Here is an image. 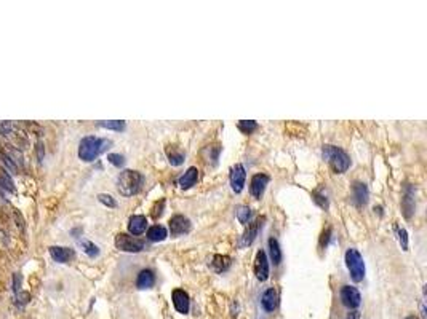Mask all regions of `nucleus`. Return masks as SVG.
I'll return each instance as SVG.
<instances>
[{"label":"nucleus","instance_id":"1","mask_svg":"<svg viewBox=\"0 0 427 319\" xmlns=\"http://www.w3.org/2000/svg\"><path fill=\"white\" fill-rule=\"evenodd\" d=\"M142 184H144V175L141 172L133 169H125L120 172L117 179V190L124 196H133L141 190Z\"/></svg>","mask_w":427,"mask_h":319},{"label":"nucleus","instance_id":"2","mask_svg":"<svg viewBox=\"0 0 427 319\" xmlns=\"http://www.w3.org/2000/svg\"><path fill=\"white\" fill-rule=\"evenodd\" d=\"M111 146V140L107 139H100L95 136H88L83 137L79 147V157L83 161H93L95 158H98L103 152H106Z\"/></svg>","mask_w":427,"mask_h":319},{"label":"nucleus","instance_id":"3","mask_svg":"<svg viewBox=\"0 0 427 319\" xmlns=\"http://www.w3.org/2000/svg\"><path fill=\"white\" fill-rule=\"evenodd\" d=\"M322 155H323V160L328 161V164L331 166V169L336 172V174H343L349 169L350 166V158L347 153L343 150V149H339V147H334V146H325L323 150H322Z\"/></svg>","mask_w":427,"mask_h":319},{"label":"nucleus","instance_id":"4","mask_svg":"<svg viewBox=\"0 0 427 319\" xmlns=\"http://www.w3.org/2000/svg\"><path fill=\"white\" fill-rule=\"evenodd\" d=\"M346 265L349 268L350 278H352L354 282L363 281V278H365V262H363L362 254H360L357 249H354V247L347 249V252H346Z\"/></svg>","mask_w":427,"mask_h":319},{"label":"nucleus","instance_id":"5","mask_svg":"<svg viewBox=\"0 0 427 319\" xmlns=\"http://www.w3.org/2000/svg\"><path fill=\"white\" fill-rule=\"evenodd\" d=\"M115 246L124 252H141L144 249V241L127 233H118L115 236Z\"/></svg>","mask_w":427,"mask_h":319},{"label":"nucleus","instance_id":"6","mask_svg":"<svg viewBox=\"0 0 427 319\" xmlns=\"http://www.w3.org/2000/svg\"><path fill=\"white\" fill-rule=\"evenodd\" d=\"M339 299H341L343 305L347 306L349 310H355L362 303V295H360L358 289L354 286H343L341 292H339Z\"/></svg>","mask_w":427,"mask_h":319},{"label":"nucleus","instance_id":"7","mask_svg":"<svg viewBox=\"0 0 427 319\" xmlns=\"http://www.w3.org/2000/svg\"><path fill=\"white\" fill-rule=\"evenodd\" d=\"M170 233L171 236H181L191 232V221L188 217H184L181 214H176L170 219Z\"/></svg>","mask_w":427,"mask_h":319},{"label":"nucleus","instance_id":"8","mask_svg":"<svg viewBox=\"0 0 427 319\" xmlns=\"http://www.w3.org/2000/svg\"><path fill=\"white\" fill-rule=\"evenodd\" d=\"M277 306H279V294L277 291L273 289V288H269L266 289L264 292H262L261 295V308H262V311L270 314L277 310Z\"/></svg>","mask_w":427,"mask_h":319},{"label":"nucleus","instance_id":"9","mask_svg":"<svg viewBox=\"0 0 427 319\" xmlns=\"http://www.w3.org/2000/svg\"><path fill=\"white\" fill-rule=\"evenodd\" d=\"M245 179H247V172L243 164L237 163L235 166L231 169V175H229V181H231V187L235 193H240L243 190V185H245Z\"/></svg>","mask_w":427,"mask_h":319},{"label":"nucleus","instance_id":"10","mask_svg":"<svg viewBox=\"0 0 427 319\" xmlns=\"http://www.w3.org/2000/svg\"><path fill=\"white\" fill-rule=\"evenodd\" d=\"M255 274L256 278L262 282L269 278V262H267V256L266 252L259 249L256 252V257H255Z\"/></svg>","mask_w":427,"mask_h":319},{"label":"nucleus","instance_id":"11","mask_svg":"<svg viewBox=\"0 0 427 319\" xmlns=\"http://www.w3.org/2000/svg\"><path fill=\"white\" fill-rule=\"evenodd\" d=\"M262 222H264V217H259V219H256L255 222L248 224V228L245 230V233H243L242 239H240V247H247V246H250V244H253V241H255L256 236H258L259 228L262 227Z\"/></svg>","mask_w":427,"mask_h":319},{"label":"nucleus","instance_id":"12","mask_svg":"<svg viewBox=\"0 0 427 319\" xmlns=\"http://www.w3.org/2000/svg\"><path fill=\"white\" fill-rule=\"evenodd\" d=\"M171 297H173V305H174V308H176V311L181 313V314H188L189 308H191L189 295L186 294L182 289H174Z\"/></svg>","mask_w":427,"mask_h":319},{"label":"nucleus","instance_id":"13","mask_svg":"<svg viewBox=\"0 0 427 319\" xmlns=\"http://www.w3.org/2000/svg\"><path fill=\"white\" fill-rule=\"evenodd\" d=\"M267 184H269V175H266V174H255L253 178H251V182H250V192H251V195H253L256 200H259V198L262 196V193H264Z\"/></svg>","mask_w":427,"mask_h":319},{"label":"nucleus","instance_id":"14","mask_svg":"<svg viewBox=\"0 0 427 319\" xmlns=\"http://www.w3.org/2000/svg\"><path fill=\"white\" fill-rule=\"evenodd\" d=\"M146 228H147V219L144 216H133V217H130V221H128V232L131 235H142L146 232Z\"/></svg>","mask_w":427,"mask_h":319},{"label":"nucleus","instance_id":"15","mask_svg":"<svg viewBox=\"0 0 427 319\" xmlns=\"http://www.w3.org/2000/svg\"><path fill=\"white\" fill-rule=\"evenodd\" d=\"M154 284H156V274L152 270L146 268L138 273V278H136L138 289H150V288H154Z\"/></svg>","mask_w":427,"mask_h":319},{"label":"nucleus","instance_id":"16","mask_svg":"<svg viewBox=\"0 0 427 319\" xmlns=\"http://www.w3.org/2000/svg\"><path fill=\"white\" fill-rule=\"evenodd\" d=\"M402 209L403 214L407 219H410L414 212V190L413 187H407L405 189V195L402 198Z\"/></svg>","mask_w":427,"mask_h":319},{"label":"nucleus","instance_id":"17","mask_svg":"<svg viewBox=\"0 0 427 319\" xmlns=\"http://www.w3.org/2000/svg\"><path fill=\"white\" fill-rule=\"evenodd\" d=\"M197 179H199V169L192 166L178 179V185L181 187L182 190H188V189H191V187H194L197 184Z\"/></svg>","mask_w":427,"mask_h":319},{"label":"nucleus","instance_id":"18","mask_svg":"<svg viewBox=\"0 0 427 319\" xmlns=\"http://www.w3.org/2000/svg\"><path fill=\"white\" fill-rule=\"evenodd\" d=\"M50 256H51L54 260H56V262H59V263H66V262L72 260L75 254H74V251L69 249V247L53 246V247H50Z\"/></svg>","mask_w":427,"mask_h":319},{"label":"nucleus","instance_id":"19","mask_svg":"<svg viewBox=\"0 0 427 319\" xmlns=\"http://www.w3.org/2000/svg\"><path fill=\"white\" fill-rule=\"evenodd\" d=\"M352 195H354V203L357 206H363L368 201V189L367 185L362 182H355L352 187Z\"/></svg>","mask_w":427,"mask_h":319},{"label":"nucleus","instance_id":"20","mask_svg":"<svg viewBox=\"0 0 427 319\" xmlns=\"http://www.w3.org/2000/svg\"><path fill=\"white\" fill-rule=\"evenodd\" d=\"M231 257H227V256H221V254H216L213 256L211 262H210V265H211V270L216 271V273H224L229 270V267H231Z\"/></svg>","mask_w":427,"mask_h":319},{"label":"nucleus","instance_id":"21","mask_svg":"<svg viewBox=\"0 0 427 319\" xmlns=\"http://www.w3.org/2000/svg\"><path fill=\"white\" fill-rule=\"evenodd\" d=\"M168 236V232L165 227L162 225H152L147 230V239L149 241H154V243H159V241H163Z\"/></svg>","mask_w":427,"mask_h":319},{"label":"nucleus","instance_id":"22","mask_svg":"<svg viewBox=\"0 0 427 319\" xmlns=\"http://www.w3.org/2000/svg\"><path fill=\"white\" fill-rule=\"evenodd\" d=\"M269 256H270V260L273 262V265H280V262H282V249L279 246V241L276 238H269Z\"/></svg>","mask_w":427,"mask_h":319},{"label":"nucleus","instance_id":"23","mask_svg":"<svg viewBox=\"0 0 427 319\" xmlns=\"http://www.w3.org/2000/svg\"><path fill=\"white\" fill-rule=\"evenodd\" d=\"M167 157H168V161L171 163V166H179V164L184 163V153L174 146L167 147Z\"/></svg>","mask_w":427,"mask_h":319},{"label":"nucleus","instance_id":"24","mask_svg":"<svg viewBox=\"0 0 427 319\" xmlns=\"http://www.w3.org/2000/svg\"><path fill=\"white\" fill-rule=\"evenodd\" d=\"M237 128L242 131L243 134H251L253 131L258 129V123L255 122V120H240Z\"/></svg>","mask_w":427,"mask_h":319},{"label":"nucleus","instance_id":"25","mask_svg":"<svg viewBox=\"0 0 427 319\" xmlns=\"http://www.w3.org/2000/svg\"><path fill=\"white\" fill-rule=\"evenodd\" d=\"M79 243H80V246H82V249H83L85 254H88L90 257H96L98 254H100V249H98V246H96L95 243H92V241H88V239H80Z\"/></svg>","mask_w":427,"mask_h":319},{"label":"nucleus","instance_id":"26","mask_svg":"<svg viewBox=\"0 0 427 319\" xmlns=\"http://www.w3.org/2000/svg\"><path fill=\"white\" fill-rule=\"evenodd\" d=\"M237 219L240 221V224L247 225L251 221V209L248 206H240L237 209Z\"/></svg>","mask_w":427,"mask_h":319},{"label":"nucleus","instance_id":"27","mask_svg":"<svg viewBox=\"0 0 427 319\" xmlns=\"http://www.w3.org/2000/svg\"><path fill=\"white\" fill-rule=\"evenodd\" d=\"M100 126L107 128V129H115V131H124L125 129V122H118V120H114V122H101Z\"/></svg>","mask_w":427,"mask_h":319},{"label":"nucleus","instance_id":"28","mask_svg":"<svg viewBox=\"0 0 427 319\" xmlns=\"http://www.w3.org/2000/svg\"><path fill=\"white\" fill-rule=\"evenodd\" d=\"M12 140L13 144L19 149H23L24 146H27V137L23 133H12Z\"/></svg>","mask_w":427,"mask_h":319},{"label":"nucleus","instance_id":"29","mask_svg":"<svg viewBox=\"0 0 427 319\" xmlns=\"http://www.w3.org/2000/svg\"><path fill=\"white\" fill-rule=\"evenodd\" d=\"M397 235H399V243L402 246L403 251H408V233L405 228H399L397 230Z\"/></svg>","mask_w":427,"mask_h":319},{"label":"nucleus","instance_id":"30","mask_svg":"<svg viewBox=\"0 0 427 319\" xmlns=\"http://www.w3.org/2000/svg\"><path fill=\"white\" fill-rule=\"evenodd\" d=\"M314 201L319 204L320 207L323 209H328V200H326V196L320 192V190H315L314 192Z\"/></svg>","mask_w":427,"mask_h":319},{"label":"nucleus","instance_id":"31","mask_svg":"<svg viewBox=\"0 0 427 319\" xmlns=\"http://www.w3.org/2000/svg\"><path fill=\"white\" fill-rule=\"evenodd\" d=\"M98 200H100V203H103V204L107 206V207H115V206H117V201L114 200V198H112L111 195L101 193V195H98Z\"/></svg>","mask_w":427,"mask_h":319},{"label":"nucleus","instance_id":"32","mask_svg":"<svg viewBox=\"0 0 427 319\" xmlns=\"http://www.w3.org/2000/svg\"><path fill=\"white\" fill-rule=\"evenodd\" d=\"M107 160L111 161L114 166H117V168L124 166V163H125V158L122 155H118V153H111V155H107Z\"/></svg>","mask_w":427,"mask_h":319},{"label":"nucleus","instance_id":"33","mask_svg":"<svg viewBox=\"0 0 427 319\" xmlns=\"http://www.w3.org/2000/svg\"><path fill=\"white\" fill-rule=\"evenodd\" d=\"M163 206H165V200H160L159 203H156L154 209H152V217L154 219H159L163 212Z\"/></svg>","mask_w":427,"mask_h":319},{"label":"nucleus","instance_id":"34","mask_svg":"<svg viewBox=\"0 0 427 319\" xmlns=\"http://www.w3.org/2000/svg\"><path fill=\"white\" fill-rule=\"evenodd\" d=\"M18 300H19L21 303H27V302L30 300V294H29V292H21V294L18 295Z\"/></svg>","mask_w":427,"mask_h":319},{"label":"nucleus","instance_id":"35","mask_svg":"<svg viewBox=\"0 0 427 319\" xmlns=\"http://www.w3.org/2000/svg\"><path fill=\"white\" fill-rule=\"evenodd\" d=\"M346 319H360V313L354 310V311H350V313L347 314V317H346Z\"/></svg>","mask_w":427,"mask_h":319},{"label":"nucleus","instance_id":"36","mask_svg":"<svg viewBox=\"0 0 427 319\" xmlns=\"http://www.w3.org/2000/svg\"><path fill=\"white\" fill-rule=\"evenodd\" d=\"M421 316H422V319H425V317H427V313H425V306H424V302L421 303Z\"/></svg>","mask_w":427,"mask_h":319},{"label":"nucleus","instance_id":"37","mask_svg":"<svg viewBox=\"0 0 427 319\" xmlns=\"http://www.w3.org/2000/svg\"><path fill=\"white\" fill-rule=\"evenodd\" d=\"M407 319H416V317H414V316H408Z\"/></svg>","mask_w":427,"mask_h":319}]
</instances>
